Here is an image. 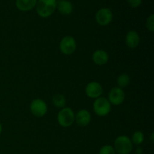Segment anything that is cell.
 I'll list each match as a JSON object with an SVG mask.
<instances>
[{
  "mask_svg": "<svg viewBox=\"0 0 154 154\" xmlns=\"http://www.w3.org/2000/svg\"><path fill=\"white\" fill-rule=\"evenodd\" d=\"M113 20V13L108 8H102L96 14V20L99 25L105 26L109 25Z\"/></svg>",
  "mask_w": 154,
  "mask_h": 154,
  "instance_id": "7",
  "label": "cell"
},
{
  "mask_svg": "<svg viewBox=\"0 0 154 154\" xmlns=\"http://www.w3.org/2000/svg\"><path fill=\"white\" fill-rule=\"evenodd\" d=\"M77 124L80 126H87L91 121V114L87 110H80L75 115V120Z\"/></svg>",
  "mask_w": 154,
  "mask_h": 154,
  "instance_id": "10",
  "label": "cell"
},
{
  "mask_svg": "<svg viewBox=\"0 0 154 154\" xmlns=\"http://www.w3.org/2000/svg\"><path fill=\"white\" fill-rule=\"evenodd\" d=\"M77 48V42L75 38L67 35L63 38L60 43V50L64 55H72Z\"/></svg>",
  "mask_w": 154,
  "mask_h": 154,
  "instance_id": "5",
  "label": "cell"
},
{
  "mask_svg": "<svg viewBox=\"0 0 154 154\" xmlns=\"http://www.w3.org/2000/svg\"><path fill=\"white\" fill-rule=\"evenodd\" d=\"M114 148L118 154H129L133 148V144L127 135H120L114 141Z\"/></svg>",
  "mask_w": 154,
  "mask_h": 154,
  "instance_id": "2",
  "label": "cell"
},
{
  "mask_svg": "<svg viewBox=\"0 0 154 154\" xmlns=\"http://www.w3.org/2000/svg\"><path fill=\"white\" fill-rule=\"evenodd\" d=\"M2 125L0 123V135L2 134Z\"/></svg>",
  "mask_w": 154,
  "mask_h": 154,
  "instance_id": "22",
  "label": "cell"
},
{
  "mask_svg": "<svg viewBox=\"0 0 154 154\" xmlns=\"http://www.w3.org/2000/svg\"><path fill=\"white\" fill-rule=\"evenodd\" d=\"M129 82H130V77L127 74H121L117 78V87L121 89L127 87Z\"/></svg>",
  "mask_w": 154,
  "mask_h": 154,
  "instance_id": "16",
  "label": "cell"
},
{
  "mask_svg": "<svg viewBox=\"0 0 154 154\" xmlns=\"http://www.w3.org/2000/svg\"><path fill=\"white\" fill-rule=\"evenodd\" d=\"M57 2V9L63 15H69L73 11V5L69 0H60Z\"/></svg>",
  "mask_w": 154,
  "mask_h": 154,
  "instance_id": "13",
  "label": "cell"
},
{
  "mask_svg": "<svg viewBox=\"0 0 154 154\" xmlns=\"http://www.w3.org/2000/svg\"><path fill=\"white\" fill-rule=\"evenodd\" d=\"M37 0H16V7L21 11L26 12L35 8Z\"/></svg>",
  "mask_w": 154,
  "mask_h": 154,
  "instance_id": "14",
  "label": "cell"
},
{
  "mask_svg": "<svg viewBox=\"0 0 154 154\" xmlns=\"http://www.w3.org/2000/svg\"><path fill=\"white\" fill-rule=\"evenodd\" d=\"M99 154H116V152L111 145H105L101 147Z\"/></svg>",
  "mask_w": 154,
  "mask_h": 154,
  "instance_id": "18",
  "label": "cell"
},
{
  "mask_svg": "<svg viewBox=\"0 0 154 154\" xmlns=\"http://www.w3.org/2000/svg\"><path fill=\"white\" fill-rule=\"evenodd\" d=\"M128 5L132 8H138L141 4H142L143 0H126Z\"/></svg>",
  "mask_w": 154,
  "mask_h": 154,
  "instance_id": "20",
  "label": "cell"
},
{
  "mask_svg": "<svg viewBox=\"0 0 154 154\" xmlns=\"http://www.w3.org/2000/svg\"><path fill=\"white\" fill-rule=\"evenodd\" d=\"M30 111L32 115L37 117H42L48 112V105L46 102L41 99H35L30 104Z\"/></svg>",
  "mask_w": 154,
  "mask_h": 154,
  "instance_id": "6",
  "label": "cell"
},
{
  "mask_svg": "<svg viewBox=\"0 0 154 154\" xmlns=\"http://www.w3.org/2000/svg\"><path fill=\"white\" fill-rule=\"evenodd\" d=\"M111 110V105L105 97H99L95 100L93 103V111L96 115L99 117H105L107 116Z\"/></svg>",
  "mask_w": 154,
  "mask_h": 154,
  "instance_id": "4",
  "label": "cell"
},
{
  "mask_svg": "<svg viewBox=\"0 0 154 154\" xmlns=\"http://www.w3.org/2000/svg\"><path fill=\"white\" fill-rule=\"evenodd\" d=\"M86 95L90 99H98L101 97L103 93V88L100 83L97 81H92L90 82L85 88Z\"/></svg>",
  "mask_w": 154,
  "mask_h": 154,
  "instance_id": "9",
  "label": "cell"
},
{
  "mask_svg": "<svg viewBox=\"0 0 154 154\" xmlns=\"http://www.w3.org/2000/svg\"><path fill=\"white\" fill-rule=\"evenodd\" d=\"M75 120V114L70 108H63L57 114V122L62 127L67 128L72 126Z\"/></svg>",
  "mask_w": 154,
  "mask_h": 154,
  "instance_id": "3",
  "label": "cell"
},
{
  "mask_svg": "<svg viewBox=\"0 0 154 154\" xmlns=\"http://www.w3.org/2000/svg\"><path fill=\"white\" fill-rule=\"evenodd\" d=\"M52 102L54 106L57 108H65L66 105V99L65 96L62 94H55L52 98Z\"/></svg>",
  "mask_w": 154,
  "mask_h": 154,
  "instance_id": "15",
  "label": "cell"
},
{
  "mask_svg": "<svg viewBox=\"0 0 154 154\" xmlns=\"http://www.w3.org/2000/svg\"><path fill=\"white\" fill-rule=\"evenodd\" d=\"M146 27L150 32H154V15L150 14L146 20Z\"/></svg>",
  "mask_w": 154,
  "mask_h": 154,
  "instance_id": "19",
  "label": "cell"
},
{
  "mask_svg": "<svg viewBox=\"0 0 154 154\" xmlns=\"http://www.w3.org/2000/svg\"><path fill=\"white\" fill-rule=\"evenodd\" d=\"M136 152L138 154H141V153H142V149L140 148V147H138V148L136 150Z\"/></svg>",
  "mask_w": 154,
  "mask_h": 154,
  "instance_id": "21",
  "label": "cell"
},
{
  "mask_svg": "<svg viewBox=\"0 0 154 154\" xmlns=\"http://www.w3.org/2000/svg\"><path fill=\"white\" fill-rule=\"evenodd\" d=\"M140 41H141V38H140L139 35L134 30L128 32L126 35V38H125L126 45H127L128 48H131V49L137 48L139 45Z\"/></svg>",
  "mask_w": 154,
  "mask_h": 154,
  "instance_id": "11",
  "label": "cell"
},
{
  "mask_svg": "<svg viewBox=\"0 0 154 154\" xmlns=\"http://www.w3.org/2000/svg\"><path fill=\"white\" fill-rule=\"evenodd\" d=\"M108 100L109 101L111 105H121L125 100V93L123 89L118 87H113L108 93Z\"/></svg>",
  "mask_w": 154,
  "mask_h": 154,
  "instance_id": "8",
  "label": "cell"
},
{
  "mask_svg": "<svg viewBox=\"0 0 154 154\" xmlns=\"http://www.w3.org/2000/svg\"><path fill=\"white\" fill-rule=\"evenodd\" d=\"M132 144H135L137 146H139L144 142V135L142 132L141 131H136L133 133L132 136Z\"/></svg>",
  "mask_w": 154,
  "mask_h": 154,
  "instance_id": "17",
  "label": "cell"
},
{
  "mask_svg": "<svg viewBox=\"0 0 154 154\" xmlns=\"http://www.w3.org/2000/svg\"><path fill=\"white\" fill-rule=\"evenodd\" d=\"M57 0H37L36 12L41 17L47 18L54 13L57 9Z\"/></svg>",
  "mask_w": 154,
  "mask_h": 154,
  "instance_id": "1",
  "label": "cell"
},
{
  "mask_svg": "<svg viewBox=\"0 0 154 154\" xmlns=\"http://www.w3.org/2000/svg\"><path fill=\"white\" fill-rule=\"evenodd\" d=\"M92 60L94 62L95 64L98 66H104L108 62L109 56L106 51L103 50H97L93 54Z\"/></svg>",
  "mask_w": 154,
  "mask_h": 154,
  "instance_id": "12",
  "label": "cell"
}]
</instances>
